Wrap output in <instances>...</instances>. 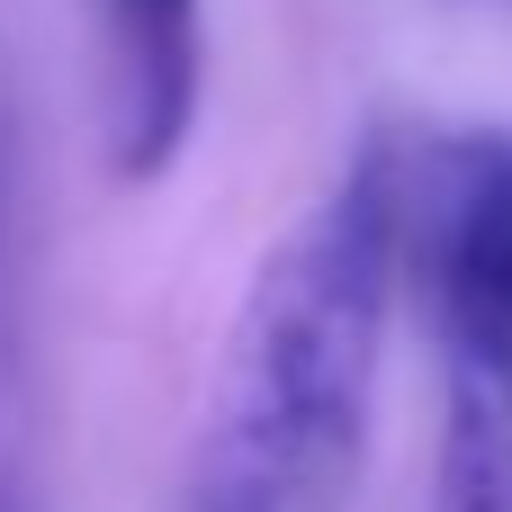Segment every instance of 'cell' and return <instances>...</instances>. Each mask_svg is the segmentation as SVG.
<instances>
[{"instance_id":"obj_2","label":"cell","mask_w":512,"mask_h":512,"mask_svg":"<svg viewBox=\"0 0 512 512\" xmlns=\"http://www.w3.org/2000/svg\"><path fill=\"white\" fill-rule=\"evenodd\" d=\"M405 288L441 342L432 512H512V135L405 153Z\"/></svg>"},{"instance_id":"obj_1","label":"cell","mask_w":512,"mask_h":512,"mask_svg":"<svg viewBox=\"0 0 512 512\" xmlns=\"http://www.w3.org/2000/svg\"><path fill=\"white\" fill-rule=\"evenodd\" d=\"M405 288V153L369 135L333 189L261 252L216 396L198 423L189 512H342L369 459L387 315Z\"/></svg>"},{"instance_id":"obj_3","label":"cell","mask_w":512,"mask_h":512,"mask_svg":"<svg viewBox=\"0 0 512 512\" xmlns=\"http://www.w3.org/2000/svg\"><path fill=\"white\" fill-rule=\"evenodd\" d=\"M90 9H99L108 171L162 180L207 99V18H198V0H90Z\"/></svg>"},{"instance_id":"obj_4","label":"cell","mask_w":512,"mask_h":512,"mask_svg":"<svg viewBox=\"0 0 512 512\" xmlns=\"http://www.w3.org/2000/svg\"><path fill=\"white\" fill-rule=\"evenodd\" d=\"M0 512H36V495H27V486H18L9 468H0Z\"/></svg>"}]
</instances>
